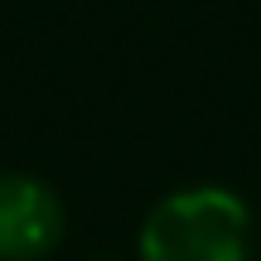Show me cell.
Wrapping results in <instances>:
<instances>
[{"instance_id":"6da1fadb","label":"cell","mask_w":261,"mask_h":261,"mask_svg":"<svg viewBox=\"0 0 261 261\" xmlns=\"http://www.w3.org/2000/svg\"><path fill=\"white\" fill-rule=\"evenodd\" d=\"M252 213L227 189H184L145 218L140 261H247Z\"/></svg>"},{"instance_id":"7a4b0ae2","label":"cell","mask_w":261,"mask_h":261,"mask_svg":"<svg viewBox=\"0 0 261 261\" xmlns=\"http://www.w3.org/2000/svg\"><path fill=\"white\" fill-rule=\"evenodd\" d=\"M63 237V203L29 174H0V261H39Z\"/></svg>"}]
</instances>
